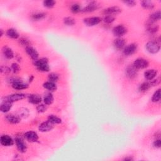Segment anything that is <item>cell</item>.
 I'll list each match as a JSON object with an SVG mask.
<instances>
[{"label":"cell","mask_w":161,"mask_h":161,"mask_svg":"<svg viewBox=\"0 0 161 161\" xmlns=\"http://www.w3.org/2000/svg\"><path fill=\"white\" fill-rule=\"evenodd\" d=\"M34 66L36 67L37 69L43 72H49L50 69L49 61L47 58H42L40 59H37L34 62Z\"/></svg>","instance_id":"obj_1"},{"label":"cell","mask_w":161,"mask_h":161,"mask_svg":"<svg viewBox=\"0 0 161 161\" xmlns=\"http://www.w3.org/2000/svg\"><path fill=\"white\" fill-rule=\"evenodd\" d=\"M145 49L150 54H157L160 49V41L159 39L149 41L146 44Z\"/></svg>","instance_id":"obj_2"},{"label":"cell","mask_w":161,"mask_h":161,"mask_svg":"<svg viewBox=\"0 0 161 161\" xmlns=\"http://www.w3.org/2000/svg\"><path fill=\"white\" fill-rule=\"evenodd\" d=\"M11 84L12 87L13 89L16 90H23V89H26L28 88L29 84H26V82L21 81L19 79H14L11 80Z\"/></svg>","instance_id":"obj_3"},{"label":"cell","mask_w":161,"mask_h":161,"mask_svg":"<svg viewBox=\"0 0 161 161\" xmlns=\"http://www.w3.org/2000/svg\"><path fill=\"white\" fill-rule=\"evenodd\" d=\"M127 33V29L123 25H118L113 29V34L117 38L122 37Z\"/></svg>","instance_id":"obj_4"},{"label":"cell","mask_w":161,"mask_h":161,"mask_svg":"<svg viewBox=\"0 0 161 161\" xmlns=\"http://www.w3.org/2000/svg\"><path fill=\"white\" fill-rule=\"evenodd\" d=\"M15 144L18 150L21 153H25L27 150V145L24 139L20 137H16L15 139Z\"/></svg>","instance_id":"obj_5"},{"label":"cell","mask_w":161,"mask_h":161,"mask_svg":"<svg viewBox=\"0 0 161 161\" xmlns=\"http://www.w3.org/2000/svg\"><path fill=\"white\" fill-rule=\"evenodd\" d=\"M133 66H134L137 69H144L147 68L149 66V63L147 60L143 58L137 59L133 64Z\"/></svg>","instance_id":"obj_6"},{"label":"cell","mask_w":161,"mask_h":161,"mask_svg":"<svg viewBox=\"0 0 161 161\" xmlns=\"http://www.w3.org/2000/svg\"><path fill=\"white\" fill-rule=\"evenodd\" d=\"M145 28L147 31L151 34H154L157 33L159 30V26L158 24H156V22L150 20H148L146 22Z\"/></svg>","instance_id":"obj_7"},{"label":"cell","mask_w":161,"mask_h":161,"mask_svg":"<svg viewBox=\"0 0 161 161\" xmlns=\"http://www.w3.org/2000/svg\"><path fill=\"white\" fill-rule=\"evenodd\" d=\"M102 18L98 16L86 18L84 19V23L88 26H94L98 25L102 21Z\"/></svg>","instance_id":"obj_8"},{"label":"cell","mask_w":161,"mask_h":161,"mask_svg":"<svg viewBox=\"0 0 161 161\" xmlns=\"http://www.w3.org/2000/svg\"><path fill=\"white\" fill-rule=\"evenodd\" d=\"M138 46L137 44L135 43H132L129 45L125 46V48L123 49V54L125 56H130L135 54L137 50Z\"/></svg>","instance_id":"obj_9"},{"label":"cell","mask_w":161,"mask_h":161,"mask_svg":"<svg viewBox=\"0 0 161 161\" xmlns=\"http://www.w3.org/2000/svg\"><path fill=\"white\" fill-rule=\"evenodd\" d=\"M25 97L26 95L24 93H15L7 96L6 97L4 98V99L9 101V102H10L11 103H13L18 102V101H20L21 99H24V98H25Z\"/></svg>","instance_id":"obj_10"},{"label":"cell","mask_w":161,"mask_h":161,"mask_svg":"<svg viewBox=\"0 0 161 161\" xmlns=\"http://www.w3.org/2000/svg\"><path fill=\"white\" fill-rule=\"evenodd\" d=\"M122 12V8L118 6H111L104 9L103 13L104 15H118Z\"/></svg>","instance_id":"obj_11"},{"label":"cell","mask_w":161,"mask_h":161,"mask_svg":"<svg viewBox=\"0 0 161 161\" xmlns=\"http://www.w3.org/2000/svg\"><path fill=\"white\" fill-rule=\"evenodd\" d=\"M14 140L8 135H3L0 138V143L4 147H10L14 144Z\"/></svg>","instance_id":"obj_12"},{"label":"cell","mask_w":161,"mask_h":161,"mask_svg":"<svg viewBox=\"0 0 161 161\" xmlns=\"http://www.w3.org/2000/svg\"><path fill=\"white\" fill-rule=\"evenodd\" d=\"M126 76L130 79H135L138 75V69L132 66H128L125 70Z\"/></svg>","instance_id":"obj_13"},{"label":"cell","mask_w":161,"mask_h":161,"mask_svg":"<svg viewBox=\"0 0 161 161\" xmlns=\"http://www.w3.org/2000/svg\"><path fill=\"white\" fill-rule=\"evenodd\" d=\"M25 51L26 52V54H28V56L32 59L34 60V61H36V60H37L39 59V54L37 52V50H36L35 48H34L33 47H31V46H29V47H27L25 48Z\"/></svg>","instance_id":"obj_14"},{"label":"cell","mask_w":161,"mask_h":161,"mask_svg":"<svg viewBox=\"0 0 161 161\" xmlns=\"http://www.w3.org/2000/svg\"><path fill=\"white\" fill-rule=\"evenodd\" d=\"M25 139L30 142H36L39 140V135L34 131H28L24 134Z\"/></svg>","instance_id":"obj_15"},{"label":"cell","mask_w":161,"mask_h":161,"mask_svg":"<svg viewBox=\"0 0 161 161\" xmlns=\"http://www.w3.org/2000/svg\"><path fill=\"white\" fill-rule=\"evenodd\" d=\"M54 128V124L49 120L44 122L40 124L39 127V130L41 132H48L51 131Z\"/></svg>","instance_id":"obj_16"},{"label":"cell","mask_w":161,"mask_h":161,"mask_svg":"<svg viewBox=\"0 0 161 161\" xmlns=\"http://www.w3.org/2000/svg\"><path fill=\"white\" fill-rule=\"evenodd\" d=\"M98 8L99 4L97 3L95 1H91L86 7H84L83 9H82L81 11L83 13H91L97 10Z\"/></svg>","instance_id":"obj_17"},{"label":"cell","mask_w":161,"mask_h":161,"mask_svg":"<svg viewBox=\"0 0 161 161\" xmlns=\"http://www.w3.org/2000/svg\"><path fill=\"white\" fill-rule=\"evenodd\" d=\"M113 46L115 49L118 50H121L125 48L126 46V41L122 37L117 38L114 40Z\"/></svg>","instance_id":"obj_18"},{"label":"cell","mask_w":161,"mask_h":161,"mask_svg":"<svg viewBox=\"0 0 161 161\" xmlns=\"http://www.w3.org/2000/svg\"><path fill=\"white\" fill-rule=\"evenodd\" d=\"M5 118L8 123L11 124H17L21 122V118L18 114L12 113L7 114L5 117Z\"/></svg>","instance_id":"obj_19"},{"label":"cell","mask_w":161,"mask_h":161,"mask_svg":"<svg viewBox=\"0 0 161 161\" xmlns=\"http://www.w3.org/2000/svg\"><path fill=\"white\" fill-rule=\"evenodd\" d=\"M157 70L155 69H149L147 70L144 72V77L148 81H152L154 79V78L157 75Z\"/></svg>","instance_id":"obj_20"},{"label":"cell","mask_w":161,"mask_h":161,"mask_svg":"<svg viewBox=\"0 0 161 161\" xmlns=\"http://www.w3.org/2000/svg\"><path fill=\"white\" fill-rule=\"evenodd\" d=\"M12 103H13L9 102V101L4 99L1 104V106H0L1 112L4 113L8 112L12 108Z\"/></svg>","instance_id":"obj_21"},{"label":"cell","mask_w":161,"mask_h":161,"mask_svg":"<svg viewBox=\"0 0 161 161\" xmlns=\"http://www.w3.org/2000/svg\"><path fill=\"white\" fill-rule=\"evenodd\" d=\"M29 103L33 104H39L42 102V97L37 94H32L29 96Z\"/></svg>","instance_id":"obj_22"},{"label":"cell","mask_w":161,"mask_h":161,"mask_svg":"<svg viewBox=\"0 0 161 161\" xmlns=\"http://www.w3.org/2000/svg\"><path fill=\"white\" fill-rule=\"evenodd\" d=\"M2 52L4 57H6L7 59H11L15 56L14 52H13L12 49H10V47H6H6L4 46V47L3 48Z\"/></svg>","instance_id":"obj_23"},{"label":"cell","mask_w":161,"mask_h":161,"mask_svg":"<svg viewBox=\"0 0 161 161\" xmlns=\"http://www.w3.org/2000/svg\"><path fill=\"white\" fill-rule=\"evenodd\" d=\"M6 34L8 37L12 39H18L20 37V34H18L17 30L13 28L8 29L6 32Z\"/></svg>","instance_id":"obj_24"},{"label":"cell","mask_w":161,"mask_h":161,"mask_svg":"<svg viewBox=\"0 0 161 161\" xmlns=\"http://www.w3.org/2000/svg\"><path fill=\"white\" fill-rule=\"evenodd\" d=\"M46 16H47V15H46L45 13L36 12L34 13V14L31 15V18L34 21H40L45 19V18H46Z\"/></svg>","instance_id":"obj_25"},{"label":"cell","mask_w":161,"mask_h":161,"mask_svg":"<svg viewBox=\"0 0 161 161\" xmlns=\"http://www.w3.org/2000/svg\"><path fill=\"white\" fill-rule=\"evenodd\" d=\"M44 88L47 90H49V91H56L57 88V85L54 82H52L51 81H47L44 83L43 84Z\"/></svg>","instance_id":"obj_26"},{"label":"cell","mask_w":161,"mask_h":161,"mask_svg":"<svg viewBox=\"0 0 161 161\" xmlns=\"http://www.w3.org/2000/svg\"><path fill=\"white\" fill-rule=\"evenodd\" d=\"M152 85L150 82H144L142 83L139 87V91L141 93H145V92L148 91L150 88H152Z\"/></svg>","instance_id":"obj_27"},{"label":"cell","mask_w":161,"mask_h":161,"mask_svg":"<svg viewBox=\"0 0 161 161\" xmlns=\"http://www.w3.org/2000/svg\"><path fill=\"white\" fill-rule=\"evenodd\" d=\"M54 96L52 93H48L45 94L44 97V102L46 105H50L52 104L54 102Z\"/></svg>","instance_id":"obj_28"},{"label":"cell","mask_w":161,"mask_h":161,"mask_svg":"<svg viewBox=\"0 0 161 161\" xmlns=\"http://www.w3.org/2000/svg\"><path fill=\"white\" fill-rule=\"evenodd\" d=\"M141 6L146 10H152L154 8V4L152 1L144 0L141 2Z\"/></svg>","instance_id":"obj_29"},{"label":"cell","mask_w":161,"mask_h":161,"mask_svg":"<svg viewBox=\"0 0 161 161\" xmlns=\"http://www.w3.org/2000/svg\"><path fill=\"white\" fill-rule=\"evenodd\" d=\"M160 16H161V13L160 11L158 10L152 13H151L149 16V20L152 21L154 22H156L157 21L160 20Z\"/></svg>","instance_id":"obj_30"},{"label":"cell","mask_w":161,"mask_h":161,"mask_svg":"<svg viewBox=\"0 0 161 161\" xmlns=\"http://www.w3.org/2000/svg\"><path fill=\"white\" fill-rule=\"evenodd\" d=\"M48 120L53 123L54 125V124H60L62 123V119L56 115H54V114H50L48 117Z\"/></svg>","instance_id":"obj_31"},{"label":"cell","mask_w":161,"mask_h":161,"mask_svg":"<svg viewBox=\"0 0 161 161\" xmlns=\"http://www.w3.org/2000/svg\"><path fill=\"white\" fill-rule=\"evenodd\" d=\"M64 24L67 26H73L76 24V20L72 17L68 16L64 18Z\"/></svg>","instance_id":"obj_32"},{"label":"cell","mask_w":161,"mask_h":161,"mask_svg":"<svg viewBox=\"0 0 161 161\" xmlns=\"http://www.w3.org/2000/svg\"><path fill=\"white\" fill-rule=\"evenodd\" d=\"M71 11L72 13L76 14V13H79L82 11L81 6L78 3H74L71 6Z\"/></svg>","instance_id":"obj_33"},{"label":"cell","mask_w":161,"mask_h":161,"mask_svg":"<svg viewBox=\"0 0 161 161\" xmlns=\"http://www.w3.org/2000/svg\"><path fill=\"white\" fill-rule=\"evenodd\" d=\"M48 79L49 81H51L52 82H54V83H56L59 79V76L56 73L51 72L50 73L48 76Z\"/></svg>","instance_id":"obj_34"},{"label":"cell","mask_w":161,"mask_h":161,"mask_svg":"<svg viewBox=\"0 0 161 161\" xmlns=\"http://www.w3.org/2000/svg\"><path fill=\"white\" fill-rule=\"evenodd\" d=\"M160 100V89H157L154 93L152 97V102L154 103H157Z\"/></svg>","instance_id":"obj_35"},{"label":"cell","mask_w":161,"mask_h":161,"mask_svg":"<svg viewBox=\"0 0 161 161\" xmlns=\"http://www.w3.org/2000/svg\"><path fill=\"white\" fill-rule=\"evenodd\" d=\"M18 41H19L20 44L22 46H24L25 48L29 47V46H30V41L26 37H25V36H23V37L19 39V40Z\"/></svg>","instance_id":"obj_36"},{"label":"cell","mask_w":161,"mask_h":161,"mask_svg":"<svg viewBox=\"0 0 161 161\" xmlns=\"http://www.w3.org/2000/svg\"><path fill=\"white\" fill-rule=\"evenodd\" d=\"M44 6L48 8H52L56 5V2L54 0H45L43 3Z\"/></svg>","instance_id":"obj_37"},{"label":"cell","mask_w":161,"mask_h":161,"mask_svg":"<svg viewBox=\"0 0 161 161\" xmlns=\"http://www.w3.org/2000/svg\"><path fill=\"white\" fill-rule=\"evenodd\" d=\"M18 116H19L21 118H25L28 117L29 115V110L26 108H21L18 113Z\"/></svg>","instance_id":"obj_38"},{"label":"cell","mask_w":161,"mask_h":161,"mask_svg":"<svg viewBox=\"0 0 161 161\" xmlns=\"http://www.w3.org/2000/svg\"><path fill=\"white\" fill-rule=\"evenodd\" d=\"M47 109V105H46L45 103L44 104H39L37 107H36V110L37 112L40 113H44L46 112V110Z\"/></svg>","instance_id":"obj_39"},{"label":"cell","mask_w":161,"mask_h":161,"mask_svg":"<svg viewBox=\"0 0 161 161\" xmlns=\"http://www.w3.org/2000/svg\"><path fill=\"white\" fill-rule=\"evenodd\" d=\"M114 20H115V18L112 15H105L104 18H103V21H104V23L108 24H112V23L114 21Z\"/></svg>","instance_id":"obj_40"},{"label":"cell","mask_w":161,"mask_h":161,"mask_svg":"<svg viewBox=\"0 0 161 161\" xmlns=\"http://www.w3.org/2000/svg\"><path fill=\"white\" fill-rule=\"evenodd\" d=\"M11 69L13 73H15V74L18 73L20 71V67L19 66V64L16 62L13 63L11 66Z\"/></svg>","instance_id":"obj_41"},{"label":"cell","mask_w":161,"mask_h":161,"mask_svg":"<svg viewBox=\"0 0 161 161\" xmlns=\"http://www.w3.org/2000/svg\"><path fill=\"white\" fill-rule=\"evenodd\" d=\"M11 71V68L8 67L7 66H1V72L4 74H8Z\"/></svg>","instance_id":"obj_42"},{"label":"cell","mask_w":161,"mask_h":161,"mask_svg":"<svg viewBox=\"0 0 161 161\" xmlns=\"http://www.w3.org/2000/svg\"><path fill=\"white\" fill-rule=\"evenodd\" d=\"M153 146L156 149H160V147H161L160 139H155L153 143Z\"/></svg>","instance_id":"obj_43"},{"label":"cell","mask_w":161,"mask_h":161,"mask_svg":"<svg viewBox=\"0 0 161 161\" xmlns=\"http://www.w3.org/2000/svg\"><path fill=\"white\" fill-rule=\"evenodd\" d=\"M160 77H158V78H156V79H154V80H152L150 81V83H151V85L152 86H157L160 84Z\"/></svg>","instance_id":"obj_44"},{"label":"cell","mask_w":161,"mask_h":161,"mask_svg":"<svg viewBox=\"0 0 161 161\" xmlns=\"http://www.w3.org/2000/svg\"><path fill=\"white\" fill-rule=\"evenodd\" d=\"M123 3H125V4H127L128 6H130V7L134 6L136 4V2L135 1H133V0H128V1H124Z\"/></svg>","instance_id":"obj_45"},{"label":"cell","mask_w":161,"mask_h":161,"mask_svg":"<svg viewBox=\"0 0 161 161\" xmlns=\"http://www.w3.org/2000/svg\"><path fill=\"white\" fill-rule=\"evenodd\" d=\"M155 139H160V133L159 131L155 133Z\"/></svg>","instance_id":"obj_46"},{"label":"cell","mask_w":161,"mask_h":161,"mask_svg":"<svg viewBox=\"0 0 161 161\" xmlns=\"http://www.w3.org/2000/svg\"><path fill=\"white\" fill-rule=\"evenodd\" d=\"M123 160H126V161H127V160L130 161V160H133V159L132 157H130V156H128V157H125V159H123Z\"/></svg>","instance_id":"obj_47"},{"label":"cell","mask_w":161,"mask_h":161,"mask_svg":"<svg viewBox=\"0 0 161 161\" xmlns=\"http://www.w3.org/2000/svg\"><path fill=\"white\" fill-rule=\"evenodd\" d=\"M34 76L33 75H31V76H30V77H29V82H31L32 81H33V80H34Z\"/></svg>","instance_id":"obj_48"},{"label":"cell","mask_w":161,"mask_h":161,"mask_svg":"<svg viewBox=\"0 0 161 161\" xmlns=\"http://www.w3.org/2000/svg\"><path fill=\"white\" fill-rule=\"evenodd\" d=\"M0 31H1V36H2L3 35V34H4L3 33V30L2 29H1V30H0Z\"/></svg>","instance_id":"obj_49"}]
</instances>
